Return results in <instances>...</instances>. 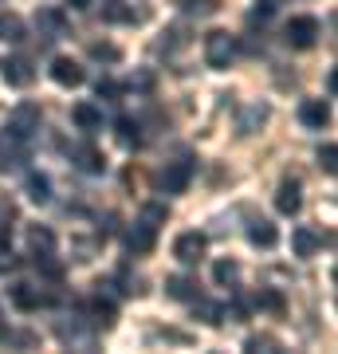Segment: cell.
<instances>
[{
  "instance_id": "6da1fadb",
  "label": "cell",
  "mask_w": 338,
  "mask_h": 354,
  "mask_svg": "<svg viewBox=\"0 0 338 354\" xmlns=\"http://www.w3.org/2000/svg\"><path fill=\"white\" fill-rule=\"evenodd\" d=\"M236 59V36H228V32H209L205 36V64L213 67V71H225L228 64Z\"/></svg>"
},
{
  "instance_id": "7a4b0ae2",
  "label": "cell",
  "mask_w": 338,
  "mask_h": 354,
  "mask_svg": "<svg viewBox=\"0 0 338 354\" xmlns=\"http://www.w3.org/2000/svg\"><path fill=\"white\" fill-rule=\"evenodd\" d=\"M189 181H193V158H177V162H165V169L158 174V189L162 193H185Z\"/></svg>"
},
{
  "instance_id": "3957f363",
  "label": "cell",
  "mask_w": 338,
  "mask_h": 354,
  "mask_svg": "<svg viewBox=\"0 0 338 354\" xmlns=\"http://www.w3.org/2000/svg\"><path fill=\"white\" fill-rule=\"evenodd\" d=\"M283 39L299 51L314 48V39H319V20H314V16H291L288 28H283Z\"/></svg>"
},
{
  "instance_id": "277c9868",
  "label": "cell",
  "mask_w": 338,
  "mask_h": 354,
  "mask_svg": "<svg viewBox=\"0 0 338 354\" xmlns=\"http://www.w3.org/2000/svg\"><path fill=\"white\" fill-rule=\"evenodd\" d=\"M36 130H39V106L36 102H20V106L8 114V134L24 142V138H32Z\"/></svg>"
},
{
  "instance_id": "5b68a950",
  "label": "cell",
  "mask_w": 338,
  "mask_h": 354,
  "mask_svg": "<svg viewBox=\"0 0 338 354\" xmlns=\"http://www.w3.org/2000/svg\"><path fill=\"white\" fill-rule=\"evenodd\" d=\"M205 248H209V241H205V232H181L173 241V256L181 260V264H200L205 260Z\"/></svg>"
},
{
  "instance_id": "8992f818",
  "label": "cell",
  "mask_w": 338,
  "mask_h": 354,
  "mask_svg": "<svg viewBox=\"0 0 338 354\" xmlns=\"http://www.w3.org/2000/svg\"><path fill=\"white\" fill-rule=\"evenodd\" d=\"M153 244H158V228L146 225V221H134V225L126 228V248L134 256H146L153 252Z\"/></svg>"
},
{
  "instance_id": "52a82bcc",
  "label": "cell",
  "mask_w": 338,
  "mask_h": 354,
  "mask_svg": "<svg viewBox=\"0 0 338 354\" xmlns=\"http://www.w3.org/2000/svg\"><path fill=\"white\" fill-rule=\"evenodd\" d=\"M146 8H134L130 0H106L102 4V20H111V24H142L146 20Z\"/></svg>"
},
{
  "instance_id": "ba28073f",
  "label": "cell",
  "mask_w": 338,
  "mask_h": 354,
  "mask_svg": "<svg viewBox=\"0 0 338 354\" xmlns=\"http://www.w3.org/2000/svg\"><path fill=\"white\" fill-rule=\"evenodd\" d=\"M32 79H36V67H32L28 55L4 59V83H8V87H32Z\"/></svg>"
},
{
  "instance_id": "9c48e42d",
  "label": "cell",
  "mask_w": 338,
  "mask_h": 354,
  "mask_svg": "<svg viewBox=\"0 0 338 354\" xmlns=\"http://www.w3.org/2000/svg\"><path fill=\"white\" fill-rule=\"evenodd\" d=\"M51 79L59 83V87H83L87 83V71L75 64V59H67V55H59L55 64H51Z\"/></svg>"
},
{
  "instance_id": "30bf717a",
  "label": "cell",
  "mask_w": 338,
  "mask_h": 354,
  "mask_svg": "<svg viewBox=\"0 0 338 354\" xmlns=\"http://www.w3.org/2000/svg\"><path fill=\"white\" fill-rule=\"evenodd\" d=\"M36 32L44 39H59L63 32H67V16H63V8H39L36 12Z\"/></svg>"
},
{
  "instance_id": "8fae6325",
  "label": "cell",
  "mask_w": 338,
  "mask_h": 354,
  "mask_svg": "<svg viewBox=\"0 0 338 354\" xmlns=\"http://www.w3.org/2000/svg\"><path fill=\"white\" fill-rule=\"evenodd\" d=\"M267 118H272V106H267V102H248V106L240 111V118H236V130L240 134H256Z\"/></svg>"
},
{
  "instance_id": "7c38bea8",
  "label": "cell",
  "mask_w": 338,
  "mask_h": 354,
  "mask_svg": "<svg viewBox=\"0 0 338 354\" xmlns=\"http://www.w3.org/2000/svg\"><path fill=\"white\" fill-rule=\"evenodd\" d=\"M299 122L307 130H323L326 122H330V106H326V99H307L299 106Z\"/></svg>"
},
{
  "instance_id": "4fadbf2b",
  "label": "cell",
  "mask_w": 338,
  "mask_h": 354,
  "mask_svg": "<svg viewBox=\"0 0 338 354\" xmlns=\"http://www.w3.org/2000/svg\"><path fill=\"white\" fill-rule=\"evenodd\" d=\"M20 162H24V142L12 134H0V174H12Z\"/></svg>"
},
{
  "instance_id": "5bb4252c",
  "label": "cell",
  "mask_w": 338,
  "mask_h": 354,
  "mask_svg": "<svg viewBox=\"0 0 338 354\" xmlns=\"http://www.w3.org/2000/svg\"><path fill=\"white\" fill-rule=\"evenodd\" d=\"M71 122H75L79 130L95 134V130H102V111L95 102H75V106H71Z\"/></svg>"
},
{
  "instance_id": "9a60e30c",
  "label": "cell",
  "mask_w": 338,
  "mask_h": 354,
  "mask_svg": "<svg viewBox=\"0 0 338 354\" xmlns=\"http://www.w3.org/2000/svg\"><path fill=\"white\" fill-rule=\"evenodd\" d=\"M276 209L283 216H295L303 209V189H299V181H283L276 193Z\"/></svg>"
},
{
  "instance_id": "2e32d148",
  "label": "cell",
  "mask_w": 338,
  "mask_h": 354,
  "mask_svg": "<svg viewBox=\"0 0 338 354\" xmlns=\"http://www.w3.org/2000/svg\"><path fill=\"white\" fill-rule=\"evenodd\" d=\"M248 241L256 244V248H276L279 232H276V225H272V221H263V216H256V221L248 225Z\"/></svg>"
},
{
  "instance_id": "e0dca14e",
  "label": "cell",
  "mask_w": 338,
  "mask_h": 354,
  "mask_svg": "<svg viewBox=\"0 0 338 354\" xmlns=\"http://www.w3.org/2000/svg\"><path fill=\"white\" fill-rule=\"evenodd\" d=\"M71 158H75V165L83 174H102V169H106V158H102V150H95V146H75Z\"/></svg>"
},
{
  "instance_id": "ac0fdd59",
  "label": "cell",
  "mask_w": 338,
  "mask_h": 354,
  "mask_svg": "<svg viewBox=\"0 0 338 354\" xmlns=\"http://www.w3.org/2000/svg\"><path fill=\"white\" fill-rule=\"evenodd\" d=\"M319 236H314L311 228H295V232H291V252L295 256H303V260H311V256H319Z\"/></svg>"
},
{
  "instance_id": "d6986e66",
  "label": "cell",
  "mask_w": 338,
  "mask_h": 354,
  "mask_svg": "<svg viewBox=\"0 0 338 354\" xmlns=\"http://www.w3.org/2000/svg\"><path fill=\"white\" fill-rule=\"evenodd\" d=\"M165 295H169V299H185V304H193V299H197V279L169 276L165 279Z\"/></svg>"
},
{
  "instance_id": "ffe728a7",
  "label": "cell",
  "mask_w": 338,
  "mask_h": 354,
  "mask_svg": "<svg viewBox=\"0 0 338 354\" xmlns=\"http://www.w3.org/2000/svg\"><path fill=\"white\" fill-rule=\"evenodd\" d=\"M12 304L20 307V311H36V307H44L48 299H44L36 288H28V283H12Z\"/></svg>"
},
{
  "instance_id": "44dd1931",
  "label": "cell",
  "mask_w": 338,
  "mask_h": 354,
  "mask_svg": "<svg viewBox=\"0 0 338 354\" xmlns=\"http://www.w3.org/2000/svg\"><path fill=\"white\" fill-rule=\"evenodd\" d=\"M28 201H36V205L51 201V177L48 174H32L28 177Z\"/></svg>"
},
{
  "instance_id": "7402d4cb",
  "label": "cell",
  "mask_w": 338,
  "mask_h": 354,
  "mask_svg": "<svg viewBox=\"0 0 338 354\" xmlns=\"http://www.w3.org/2000/svg\"><path fill=\"white\" fill-rule=\"evenodd\" d=\"M0 39H8V44H20L24 39V20L16 12H0Z\"/></svg>"
},
{
  "instance_id": "603a6c76",
  "label": "cell",
  "mask_w": 338,
  "mask_h": 354,
  "mask_svg": "<svg viewBox=\"0 0 338 354\" xmlns=\"http://www.w3.org/2000/svg\"><path fill=\"white\" fill-rule=\"evenodd\" d=\"M28 244H32V252H36V256L55 252V232H51V228H44V225H36L32 232H28Z\"/></svg>"
},
{
  "instance_id": "cb8c5ba5",
  "label": "cell",
  "mask_w": 338,
  "mask_h": 354,
  "mask_svg": "<svg viewBox=\"0 0 338 354\" xmlns=\"http://www.w3.org/2000/svg\"><path fill=\"white\" fill-rule=\"evenodd\" d=\"M213 279L220 283V288H236V283H240V264H236V260H216Z\"/></svg>"
},
{
  "instance_id": "d4e9b609",
  "label": "cell",
  "mask_w": 338,
  "mask_h": 354,
  "mask_svg": "<svg viewBox=\"0 0 338 354\" xmlns=\"http://www.w3.org/2000/svg\"><path fill=\"white\" fill-rule=\"evenodd\" d=\"M91 315H95V323H99V327H111L114 323V299H106V295H95V299H91Z\"/></svg>"
},
{
  "instance_id": "484cf974",
  "label": "cell",
  "mask_w": 338,
  "mask_h": 354,
  "mask_svg": "<svg viewBox=\"0 0 338 354\" xmlns=\"http://www.w3.org/2000/svg\"><path fill=\"white\" fill-rule=\"evenodd\" d=\"M193 311H197L200 315V323H209V327H220V323H225V311H220V307L216 304H205V299H193Z\"/></svg>"
},
{
  "instance_id": "4316f807",
  "label": "cell",
  "mask_w": 338,
  "mask_h": 354,
  "mask_svg": "<svg viewBox=\"0 0 338 354\" xmlns=\"http://www.w3.org/2000/svg\"><path fill=\"white\" fill-rule=\"evenodd\" d=\"M173 4H177L185 16H213L216 8H220L216 0H173Z\"/></svg>"
},
{
  "instance_id": "83f0119b",
  "label": "cell",
  "mask_w": 338,
  "mask_h": 354,
  "mask_svg": "<svg viewBox=\"0 0 338 354\" xmlns=\"http://www.w3.org/2000/svg\"><path fill=\"white\" fill-rule=\"evenodd\" d=\"M118 142H122L126 150L130 146H142V134H138V122L134 118H118Z\"/></svg>"
},
{
  "instance_id": "f1b7e54d",
  "label": "cell",
  "mask_w": 338,
  "mask_h": 354,
  "mask_svg": "<svg viewBox=\"0 0 338 354\" xmlns=\"http://www.w3.org/2000/svg\"><path fill=\"white\" fill-rule=\"evenodd\" d=\"M91 59H102V64H118V59H122V51L114 48V44H91Z\"/></svg>"
},
{
  "instance_id": "f546056e",
  "label": "cell",
  "mask_w": 338,
  "mask_h": 354,
  "mask_svg": "<svg viewBox=\"0 0 338 354\" xmlns=\"http://www.w3.org/2000/svg\"><path fill=\"white\" fill-rule=\"evenodd\" d=\"M319 165H323V174L335 177V169H338V150H335V142H326L323 150H319Z\"/></svg>"
},
{
  "instance_id": "4dcf8cb0",
  "label": "cell",
  "mask_w": 338,
  "mask_h": 354,
  "mask_svg": "<svg viewBox=\"0 0 338 354\" xmlns=\"http://www.w3.org/2000/svg\"><path fill=\"white\" fill-rule=\"evenodd\" d=\"M51 256H55V252H44V256H36V268L44 272V276L59 279V276H63V264H59V260H51Z\"/></svg>"
},
{
  "instance_id": "1f68e13d",
  "label": "cell",
  "mask_w": 338,
  "mask_h": 354,
  "mask_svg": "<svg viewBox=\"0 0 338 354\" xmlns=\"http://www.w3.org/2000/svg\"><path fill=\"white\" fill-rule=\"evenodd\" d=\"M256 304H260V307H267V311H283V295H279V291L260 288V291H256Z\"/></svg>"
},
{
  "instance_id": "d6a6232c",
  "label": "cell",
  "mask_w": 338,
  "mask_h": 354,
  "mask_svg": "<svg viewBox=\"0 0 338 354\" xmlns=\"http://www.w3.org/2000/svg\"><path fill=\"white\" fill-rule=\"evenodd\" d=\"M165 36H169V39H162V51H173V48H185V44H189L185 28H169Z\"/></svg>"
},
{
  "instance_id": "836d02e7",
  "label": "cell",
  "mask_w": 338,
  "mask_h": 354,
  "mask_svg": "<svg viewBox=\"0 0 338 354\" xmlns=\"http://www.w3.org/2000/svg\"><path fill=\"white\" fill-rule=\"evenodd\" d=\"M244 346H248V351H276L279 342L272 339V335H256V339H248Z\"/></svg>"
},
{
  "instance_id": "e575fe53",
  "label": "cell",
  "mask_w": 338,
  "mask_h": 354,
  "mask_svg": "<svg viewBox=\"0 0 338 354\" xmlns=\"http://www.w3.org/2000/svg\"><path fill=\"white\" fill-rule=\"evenodd\" d=\"M142 221L158 228V221H165V205H146V209H142Z\"/></svg>"
},
{
  "instance_id": "d590c367",
  "label": "cell",
  "mask_w": 338,
  "mask_h": 354,
  "mask_svg": "<svg viewBox=\"0 0 338 354\" xmlns=\"http://www.w3.org/2000/svg\"><path fill=\"white\" fill-rule=\"evenodd\" d=\"M95 91H99V99H102V95H106V99H114V95H118V83H111V79H99V87H95Z\"/></svg>"
},
{
  "instance_id": "8d00e7d4",
  "label": "cell",
  "mask_w": 338,
  "mask_h": 354,
  "mask_svg": "<svg viewBox=\"0 0 338 354\" xmlns=\"http://www.w3.org/2000/svg\"><path fill=\"white\" fill-rule=\"evenodd\" d=\"M8 241H12V228L0 225V248H8Z\"/></svg>"
},
{
  "instance_id": "74e56055",
  "label": "cell",
  "mask_w": 338,
  "mask_h": 354,
  "mask_svg": "<svg viewBox=\"0 0 338 354\" xmlns=\"http://www.w3.org/2000/svg\"><path fill=\"white\" fill-rule=\"evenodd\" d=\"M67 4H71V8H79V12H83V8H91V4H95V0H67Z\"/></svg>"
}]
</instances>
